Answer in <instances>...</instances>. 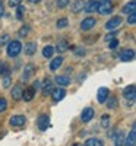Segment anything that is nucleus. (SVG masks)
<instances>
[{
	"label": "nucleus",
	"mask_w": 136,
	"mask_h": 146,
	"mask_svg": "<svg viewBox=\"0 0 136 146\" xmlns=\"http://www.w3.org/2000/svg\"><path fill=\"white\" fill-rule=\"evenodd\" d=\"M101 126H103L104 129H108V126H110V115H108V114H104V115L101 117Z\"/></svg>",
	"instance_id": "nucleus-32"
},
{
	"label": "nucleus",
	"mask_w": 136,
	"mask_h": 146,
	"mask_svg": "<svg viewBox=\"0 0 136 146\" xmlns=\"http://www.w3.org/2000/svg\"><path fill=\"white\" fill-rule=\"evenodd\" d=\"M133 58H135V51L132 50V48H125V50H121V53H120L121 62L127 63V62H132Z\"/></svg>",
	"instance_id": "nucleus-5"
},
{
	"label": "nucleus",
	"mask_w": 136,
	"mask_h": 146,
	"mask_svg": "<svg viewBox=\"0 0 136 146\" xmlns=\"http://www.w3.org/2000/svg\"><path fill=\"white\" fill-rule=\"evenodd\" d=\"M51 98H53V101H61L66 96V91H65V88L61 86V88H56V89H53L51 92Z\"/></svg>",
	"instance_id": "nucleus-7"
},
{
	"label": "nucleus",
	"mask_w": 136,
	"mask_h": 146,
	"mask_svg": "<svg viewBox=\"0 0 136 146\" xmlns=\"http://www.w3.org/2000/svg\"><path fill=\"white\" fill-rule=\"evenodd\" d=\"M75 48H76V47H75ZM73 51H75V54H76V56H83V54H85L83 48H76V50H73Z\"/></svg>",
	"instance_id": "nucleus-41"
},
{
	"label": "nucleus",
	"mask_w": 136,
	"mask_h": 146,
	"mask_svg": "<svg viewBox=\"0 0 136 146\" xmlns=\"http://www.w3.org/2000/svg\"><path fill=\"white\" fill-rule=\"evenodd\" d=\"M95 25H97L95 18H86V19H83V21L81 22V29H82V31H89V29L94 28Z\"/></svg>",
	"instance_id": "nucleus-10"
},
{
	"label": "nucleus",
	"mask_w": 136,
	"mask_h": 146,
	"mask_svg": "<svg viewBox=\"0 0 136 146\" xmlns=\"http://www.w3.org/2000/svg\"><path fill=\"white\" fill-rule=\"evenodd\" d=\"M94 114H95L94 108L86 107V108L83 110V111H82V114H81V120L83 121V123H88V121H91V120L94 118Z\"/></svg>",
	"instance_id": "nucleus-8"
},
{
	"label": "nucleus",
	"mask_w": 136,
	"mask_h": 146,
	"mask_svg": "<svg viewBox=\"0 0 136 146\" xmlns=\"http://www.w3.org/2000/svg\"><path fill=\"white\" fill-rule=\"evenodd\" d=\"M3 13H5V7H3V3H2V0H0V18L3 16Z\"/></svg>",
	"instance_id": "nucleus-43"
},
{
	"label": "nucleus",
	"mask_w": 136,
	"mask_h": 146,
	"mask_svg": "<svg viewBox=\"0 0 136 146\" xmlns=\"http://www.w3.org/2000/svg\"><path fill=\"white\" fill-rule=\"evenodd\" d=\"M136 10V3H135V0L130 3H127L125 7H123V13H130V12H135Z\"/></svg>",
	"instance_id": "nucleus-27"
},
{
	"label": "nucleus",
	"mask_w": 136,
	"mask_h": 146,
	"mask_svg": "<svg viewBox=\"0 0 136 146\" xmlns=\"http://www.w3.org/2000/svg\"><path fill=\"white\" fill-rule=\"evenodd\" d=\"M40 86L43 88V95L47 96V95H50V92L53 91V82L50 79H45L43 82V85H40Z\"/></svg>",
	"instance_id": "nucleus-13"
},
{
	"label": "nucleus",
	"mask_w": 136,
	"mask_h": 146,
	"mask_svg": "<svg viewBox=\"0 0 136 146\" xmlns=\"http://www.w3.org/2000/svg\"><path fill=\"white\" fill-rule=\"evenodd\" d=\"M35 73V66L32 64V63H28L27 66H25V69H23V73H22V76H21V79L22 80H28L32 75Z\"/></svg>",
	"instance_id": "nucleus-9"
},
{
	"label": "nucleus",
	"mask_w": 136,
	"mask_h": 146,
	"mask_svg": "<svg viewBox=\"0 0 136 146\" xmlns=\"http://www.w3.org/2000/svg\"><path fill=\"white\" fill-rule=\"evenodd\" d=\"M25 123H27L25 115H12L9 118V124L12 127H22V126H25Z\"/></svg>",
	"instance_id": "nucleus-3"
},
{
	"label": "nucleus",
	"mask_w": 136,
	"mask_h": 146,
	"mask_svg": "<svg viewBox=\"0 0 136 146\" xmlns=\"http://www.w3.org/2000/svg\"><path fill=\"white\" fill-rule=\"evenodd\" d=\"M117 36V32H111V34H108V35H105V41L108 42V41H111V40H114Z\"/></svg>",
	"instance_id": "nucleus-39"
},
{
	"label": "nucleus",
	"mask_w": 136,
	"mask_h": 146,
	"mask_svg": "<svg viewBox=\"0 0 136 146\" xmlns=\"http://www.w3.org/2000/svg\"><path fill=\"white\" fill-rule=\"evenodd\" d=\"M23 51H25L27 56H32L37 51V44L35 42H28L25 47H23Z\"/></svg>",
	"instance_id": "nucleus-18"
},
{
	"label": "nucleus",
	"mask_w": 136,
	"mask_h": 146,
	"mask_svg": "<svg viewBox=\"0 0 136 146\" xmlns=\"http://www.w3.org/2000/svg\"><path fill=\"white\" fill-rule=\"evenodd\" d=\"M56 25H57V28H66L69 25V21H67V18H60Z\"/></svg>",
	"instance_id": "nucleus-31"
},
{
	"label": "nucleus",
	"mask_w": 136,
	"mask_h": 146,
	"mask_svg": "<svg viewBox=\"0 0 136 146\" xmlns=\"http://www.w3.org/2000/svg\"><path fill=\"white\" fill-rule=\"evenodd\" d=\"M9 41V35L7 34H5L3 36H2V38H0V45H3V44H6Z\"/></svg>",
	"instance_id": "nucleus-40"
},
{
	"label": "nucleus",
	"mask_w": 136,
	"mask_h": 146,
	"mask_svg": "<svg viewBox=\"0 0 136 146\" xmlns=\"http://www.w3.org/2000/svg\"><path fill=\"white\" fill-rule=\"evenodd\" d=\"M54 47H51V45H45L44 48H43V56L45 57V58H50L53 54H54Z\"/></svg>",
	"instance_id": "nucleus-26"
},
{
	"label": "nucleus",
	"mask_w": 136,
	"mask_h": 146,
	"mask_svg": "<svg viewBox=\"0 0 136 146\" xmlns=\"http://www.w3.org/2000/svg\"><path fill=\"white\" fill-rule=\"evenodd\" d=\"M108 94H110V91H108V88H105V86H103V88L98 89V92H97V100H98V102L104 104L105 100H107V96H108Z\"/></svg>",
	"instance_id": "nucleus-12"
},
{
	"label": "nucleus",
	"mask_w": 136,
	"mask_h": 146,
	"mask_svg": "<svg viewBox=\"0 0 136 146\" xmlns=\"http://www.w3.org/2000/svg\"><path fill=\"white\" fill-rule=\"evenodd\" d=\"M56 83L60 85V86H67V85L70 83V78L66 76V75H63V76H57V78H56Z\"/></svg>",
	"instance_id": "nucleus-22"
},
{
	"label": "nucleus",
	"mask_w": 136,
	"mask_h": 146,
	"mask_svg": "<svg viewBox=\"0 0 136 146\" xmlns=\"http://www.w3.org/2000/svg\"><path fill=\"white\" fill-rule=\"evenodd\" d=\"M22 92H23L22 86H21V85H16V86L12 88V98H13L15 101L22 100Z\"/></svg>",
	"instance_id": "nucleus-15"
},
{
	"label": "nucleus",
	"mask_w": 136,
	"mask_h": 146,
	"mask_svg": "<svg viewBox=\"0 0 136 146\" xmlns=\"http://www.w3.org/2000/svg\"><path fill=\"white\" fill-rule=\"evenodd\" d=\"M56 50H57L59 53H65V51H67V50H69V44H67V41H66V40H60V41L57 42V45H56Z\"/></svg>",
	"instance_id": "nucleus-20"
},
{
	"label": "nucleus",
	"mask_w": 136,
	"mask_h": 146,
	"mask_svg": "<svg viewBox=\"0 0 136 146\" xmlns=\"http://www.w3.org/2000/svg\"><path fill=\"white\" fill-rule=\"evenodd\" d=\"M97 10H98V13H101V15L111 13V10H113V2H111V0H100L98 6H97Z\"/></svg>",
	"instance_id": "nucleus-2"
},
{
	"label": "nucleus",
	"mask_w": 136,
	"mask_h": 146,
	"mask_svg": "<svg viewBox=\"0 0 136 146\" xmlns=\"http://www.w3.org/2000/svg\"><path fill=\"white\" fill-rule=\"evenodd\" d=\"M83 145H85V146H103L104 143H103V140H100V139L91 137V139H86Z\"/></svg>",
	"instance_id": "nucleus-24"
},
{
	"label": "nucleus",
	"mask_w": 136,
	"mask_h": 146,
	"mask_svg": "<svg viewBox=\"0 0 136 146\" xmlns=\"http://www.w3.org/2000/svg\"><path fill=\"white\" fill-rule=\"evenodd\" d=\"M9 73H10L9 66L3 62V60H0V76H9Z\"/></svg>",
	"instance_id": "nucleus-25"
},
{
	"label": "nucleus",
	"mask_w": 136,
	"mask_h": 146,
	"mask_svg": "<svg viewBox=\"0 0 136 146\" xmlns=\"http://www.w3.org/2000/svg\"><path fill=\"white\" fill-rule=\"evenodd\" d=\"M28 2H29V3H32V5H35V3H40L41 0H28Z\"/></svg>",
	"instance_id": "nucleus-44"
},
{
	"label": "nucleus",
	"mask_w": 136,
	"mask_h": 146,
	"mask_svg": "<svg viewBox=\"0 0 136 146\" xmlns=\"http://www.w3.org/2000/svg\"><path fill=\"white\" fill-rule=\"evenodd\" d=\"M123 96H125L126 100H135V96H136V86L135 85H129L127 88L123 89Z\"/></svg>",
	"instance_id": "nucleus-11"
},
{
	"label": "nucleus",
	"mask_w": 136,
	"mask_h": 146,
	"mask_svg": "<svg viewBox=\"0 0 136 146\" xmlns=\"http://www.w3.org/2000/svg\"><path fill=\"white\" fill-rule=\"evenodd\" d=\"M21 3H22V0H9V6L10 7H16Z\"/></svg>",
	"instance_id": "nucleus-38"
},
{
	"label": "nucleus",
	"mask_w": 136,
	"mask_h": 146,
	"mask_svg": "<svg viewBox=\"0 0 136 146\" xmlns=\"http://www.w3.org/2000/svg\"><path fill=\"white\" fill-rule=\"evenodd\" d=\"M29 34V27L28 25H25V27H22L19 31H18V35L21 36V38H25V36Z\"/></svg>",
	"instance_id": "nucleus-29"
},
{
	"label": "nucleus",
	"mask_w": 136,
	"mask_h": 146,
	"mask_svg": "<svg viewBox=\"0 0 136 146\" xmlns=\"http://www.w3.org/2000/svg\"><path fill=\"white\" fill-rule=\"evenodd\" d=\"M123 145H127V146H135V145H136V131H135V124H133L132 131L129 133V136L125 139V142H123Z\"/></svg>",
	"instance_id": "nucleus-14"
},
{
	"label": "nucleus",
	"mask_w": 136,
	"mask_h": 146,
	"mask_svg": "<svg viewBox=\"0 0 136 146\" xmlns=\"http://www.w3.org/2000/svg\"><path fill=\"white\" fill-rule=\"evenodd\" d=\"M61 64H63V57H60V56H59V57L53 58V62L50 63V69L54 72V70H57V69H59Z\"/></svg>",
	"instance_id": "nucleus-21"
},
{
	"label": "nucleus",
	"mask_w": 136,
	"mask_h": 146,
	"mask_svg": "<svg viewBox=\"0 0 136 146\" xmlns=\"http://www.w3.org/2000/svg\"><path fill=\"white\" fill-rule=\"evenodd\" d=\"M6 108H7V101L5 98H0V113H3Z\"/></svg>",
	"instance_id": "nucleus-35"
},
{
	"label": "nucleus",
	"mask_w": 136,
	"mask_h": 146,
	"mask_svg": "<svg viewBox=\"0 0 136 146\" xmlns=\"http://www.w3.org/2000/svg\"><path fill=\"white\" fill-rule=\"evenodd\" d=\"M23 13H25V7H23V5H18L16 6V18L18 19H22L23 18Z\"/></svg>",
	"instance_id": "nucleus-30"
},
{
	"label": "nucleus",
	"mask_w": 136,
	"mask_h": 146,
	"mask_svg": "<svg viewBox=\"0 0 136 146\" xmlns=\"http://www.w3.org/2000/svg\"><path fill=\"white\" fill-rule=\"evenodd\" d=\"M34 96H35V89H32V88H28V89H25L22 92V98L25 100L27 102H29Z\"/></svg>",
	"instance_id": "nucleus-17"
},
{
	"label": "nucleus",
	"mask_w": 136,
	"mask_h": 146,
	"mask_svg": "<svg viewBox=\"0 0 136 146\" xmlns=\"http://www.w3.org/2000/svg\"><path fill=\"white\" fill-rule=\"evenodd\" d=\"M31 88L37 91V89H38V88H40V82H38V80H35V82L32 83V86H31Z\"/></svg>",
	"instance_id": "nucleus-42"
},
{
	"label": "nucleus",
	"mask_w": 136,
	"mask_h": 146,
	"mask_svg": "<svg viewBox=\"0 0 136 146\" xmlns=\"http://www.w3.org/2000/svg\"><path fill=\"white\" fill-rule=\"evenodd\" d=\"M22 51V44L19 41H10L7 44V50H6V54L9 57H16L19 53Z\"/></svg>",
	"instance_id": "nucleus-1"
},
{
	"label": "nucleus",
	"mask_w": 136,
	"mask_h": 146,
	"mask_svg": "<svg viewBox=\"0 0 136 146\" xmlns=\"http://www.w3.org/2000/svg\"><path fill=\"white\" fill-rule=\"evenodd\" d=\"M107 105H108V108H111V110H114V108H117V105H119V100H117V96H107Z\"/></svg>",
	"instance_id": "nucleus-23"
},
{
	"label": "nucleus",
	"mask_w": 136,
	"mask_h": 146,
	"mask_svg": "<svg viewBox=\"0 0 136 146\" xmlns=\"http://www.w3.org/2000/svg\"><path fill=\"white\" fill-rule=\"evenodd\" d=\"M37 126H38V129H40L41 131L47 130L48 126H50V117H48L47 114H41V115L38 117V120H37Z\"/></svg>",
	"instance_id": "nucleus-4"
},
{
	"label": "nucleus",
	"mask_w": 136,
	"mask_h": 146,
	"mask_svg": "<svg viewBox=\"0 0 136 146\" xmlns=\"http://www.w3.org/2000/svg\"><path fill=\"white\" fill-rule=\"evenodd\" d=\"M114 142H116L117 146L123 145V142H125V133H123V131H117V136L114 137Z\"/></svg>",
	"instance_id": "nucleus-28"
},
{
	"label": "nucleus",
	"mask_w": 136,
	"mask_h": 146,
	"mask_svg": "<svg viewBox=\"0 0 136 146\" xmlns=\"http://www.w3.org/2000/svg\"><path fill=\"white\" fill-rule=\"evenodd\" d=\"M2 85H3V88H9L10 85H12V79H10L9 76H5V79H3Z\"/></svg>",
	"instance_id": "nucleus-36"
},
{
	"label": "nucleus",
	"mask_w": 136,
	"mask_h": 146,
	"mask_svg": "<svg viewBox=\"0 0 136 146\" xmlns=\"http://www.w3.org/2000/svg\"><path fill=\"white\" fill-rule=\"evenodd\" d=\"M97 6H98V0H89L88 3H85L83 9L88 12V13H92V12L97 10Z\"/></svg>",
	"instance_id": "nucleus-16"
},
{
	"label": "nucleus",
	"mask_w": 136,
	"mask_h": 146,
	"mask_svg": "<svg viewBox=\"0 0 136 146\" xmlns=\"http://www.w3.org/2000/svg\"><path fill=\"white\" fill-rule=\"evenodd\" d=\"M121 18L120 16H114V18H111L107 23H105V29H108V31H114V29H117L119 27H120V23H121Z\"/></svg>",
	"instance_id": "nucleus-6"
},
{
	"label": "nucleus",
	"mask_w": 136,
	"mask_h": 146,
	"mask_svg": "<svg viewBox=\"0 0 136 146\" xmlns=\"http://www.w3.org/2000/svg\"><path fill=\"white\" fill-rule=\"evenodd\" d=\"M127 23H130V25H135V23H136V12H130V13H129Z\"/></svg>",
	"instance_id": "nucleus-33"
},
{
	"label": "nucleus",
	"mask_w": 136,
	"mask_h": 146,
	"mask_svg": "<svg viewBox=\"0 0 136 146\" xmlns=\"http://www.w3.org/2000/svg\"><path fill=\"white\" fill-rule=\"evenodd\" d=\"M110 44H108V47L111 48V50H114L116 47H119V41H117V38H114V40H111V41H108Z\"/></svg>",
	"instance_id": "nucleus-37"
},
{
	"label": "nucleus",
	"mask_w": 136,
	"mask_h": 146,
	"mask_svg": "<svg viewBox=\"0 0 136 146\" xmlns=\"http://www.w3.org/2000/svg\"><path fill=\"white\" fill-rule=\"evenodd\" d=\"M70 3V0H57V7L59 9H65Z\"/></svg>",
	"instance_id": "nucleus-34"
},
{
	"label": "nucleus",
	"mask_w": 136,
	"mask_h": 146,
	"mask_svg": "<svg viewBox=\"0 0 136 146\" xmlns=\"http://www.w3.org/2000/svg\"><path fill=\"white\" fill-rule=\"evenodd\" d=\"M83 6H85V3L82 2V0H76V2H73V3H72L70 10L73 12V13H78V12H81V10L83 9Z\"/></svg>",
	"instance_id": "nucleus-19"
}]
</instances>
